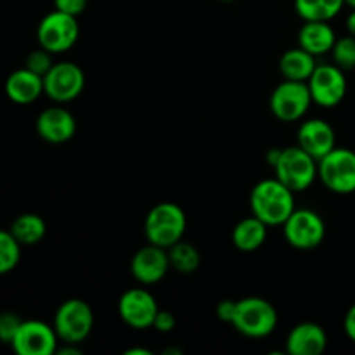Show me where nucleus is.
<instances>
[{"label":"nucleus","instance_id":"nucleus-5","mask_svg":"<svg viewBox=\"0 0 355 355\" xmlns=\"http://www.w3.org/2000/svg\"><path fill=\"white\" fill-rule=\"evenodd\" d=\"M54 329L62 343L85 342L94 328V312L82 298H69L62 302L54 314Z\"/></svg>","mask_w":355,"mask_h":355},{"label":"nucleus","instance_id":"nucleus-25","mask_svg":"<svg viewBox=\"0 0 355 355\" xmlns=\"http://www.w3.org/2000/svg\"><path fill=\"white\" fill-rule=\"evenodd\" d=\"M21 260V245L10 231L0 229V276L12 272Z\"/></svg>","mask_w":355,"mask_h":355},{"label":"nucleus","instance_id":"nucleus-14","mask_svg":"<svg viewBox=\"0 0 355 355\" xmlns=\"http://www.w3.org/2000/svg\"><path fill=\"white\" fill-rule=\"evenodd\" d=\"M170 259L168 250L149 243L144 248L137 250L130 262V272L137 283L156 284L168 274Z\"/></svg>","mask_w":355,"mask_h":355},{"label":"nucleus","instance_id":"nucleus-2","mask_svg":"<svg viewBox=\"0 0 355 355\" xmlns=\"http://www.w3.org/2000/svg\"><path fill=\"white\" fill-rule=\"evenodd\" d=\"M187 218L182 208L175 203H158L149 210L144 220V234L148 243L168 250L184 238Z\"/></svg>","mask_w":355,"mask_h":355},{"label":"nucleus","instance_id":"nucleus-34","mask_svg":"<svg viewBox=\"0 0 355 355\" xmlns=\"http://www.w3.org/2000/svg\"><path fill=\"white\" fill-rule=\"evenodd\" d=\"M345 24H347V31H349V35H354L355 37V9L350 10V14L347 16Z\"/></svg>","mask_w":355,"mask_h":355},{"label":"nucleus","instance_id":"nucleus-16","mask_svg":"<svg viewBox=\"0 0 355 355\" xmlns=\"http://www.w3.org/2000/svg\"><path fill=\"white\" fill-rule=\"evenodd\" d=\"M37 134L49 144L68 142L76 132V120L66 107H45L37 116Z\"/></svg>","mask_w":355,"mask_h":355},{"label":"nucleus","instance_id":"nucleus-20","mask_svg":"<svg viewBox=\"0 0 355 355\" xmlns=\"http://www.w3.org/2000/svg\"><path fill=\"white\" fill-rule=\"evenodd\" d=\"M267 239V225L255 215L239 220L232 229V245L239 252L252 253L262 248Z\"/></svg>","mask_w":355,"mask_h":355},{"label":"nucleus","instance_id":"nucleus-21","mask_svg":"<svg viewBox=\"0 0 355 355\" xmlns=\"http://www.w3.org/2000/svg\"><path fill=\"white\" fill-rule=\"evenodd\" d=\"M315 68H318V64H315V55L304 51L302 47L290 49L279 59V71L284 76V80L309 82V78H311Z\"/></svg>","mask_w":355,"mask_h":355},{"label":"nucleus","instance_id":"nucleus-9","mask_svg":"<svg viewBox=\"0 0 355 355\" xmlns=\"http://www.w3.org/2000/svg\"><path fill=\"white\" fill-rule=\"evenodd\" d=\"M283 234L288 245L302 252H309L318 248L324 241L326 224L318 211L309 208L304 210L295 208L293 214L283 224Z\"/></svg>","mask_w":355,"mask_h":355},{"label":"nucleus","instance_id":"nucleus-1","mask_svg":"<svg viewBox=\"0 0 355 355\" xmlns=\"http://www.w3.org/2000/svg\"><path fill=\"white\" fill-rule=\"evenodd\" d=\"M252 215L263 222L267 227L283 225L295 211V193L279 179L260 180L250 194Z\"/></svg>","mask_w":355,"mask_h":355},{"label":"nucleus","instance_id":"nucleus-10","mask_svg":"<svg viewBox=\"0 0 355 355\" xmlns=\"http://www.w3.org/2000/svg\"><path fill=\"white\" fill-rule=\"evenodd\" d=\"M85 89V73L76 62H54L44 76V94L54 103L75 101Z\"/></svg>","mask_w":355,"mask_h":355},{"label":"nucleus","instance_id":"nucleus-24","mask_svg":"<svg viewBox=\"0 0 355 355\" xmlns=\"http://www.w3.org/2000/svg\"><path fill=\"white\" fill-rule=\"evenodd\" d=\"M168 259H170V267L175 269L177 272L184 274H194L198 270L201 263L200 252L194 248L191 243H186L180 239L179 243H175L173 246L168 248Z\"/></svg>","mask_w":355,"mask_h":355},{"label":"nucleus","instance_id":"nucleus-22","mask_svg":"<svg viewBox=\"0 0 355 355\" xmlns=\"http://www.w3.org/2000/svg\"><path fill=\"white\" fill-rule=\"evenodd\" d=\"M9 231L21 246H33L45 238L47 225L40 215L23 214L14 218Z\"/></svg>","mask_w":355,"mask_h":355},{"label":"nucleus","instance_id":"nucleus-32","mask_svg":"<svg viewBox=\"0 0 355 355\" xmlns=\"http://www.w3.org/2000/svg\"><path fill=\"white\" fill-rule=\"evenodd\" d=\"M343 329H345V335L349 336V340L355 343V304L347 311L345 319H343Z\"/></svg>","mask_w":355,"mask_h":355},{"label":"nucleus","instance_id":"nucleus-28","mask_svg":"<svg viewBox=\"0 0 355 355\" xmlns=\"http://www.w3.org/2000/svg\"><path fill=\"white\" fill-rule=\"evenodd\" d=\"M19 315L14 312H0V342L10 343L21 326Z\"/></svg>","mask_w":355,"mask_h":355},{"label":"nucleus","instance_id":"nucleus-13","mask_svg":"<svg viewBox=\"0 0 355 355\" xmlns=\"http://www.w3.org/2000/svg\"><path fill=\"white\" fill-rule=\"evenodd\" d=\"M159 307L156 298L144 288L127 290L118 300V314L127 326L134 329L153 328Z\"/></svg>","mask_w":355,"mask_h":355},{"label":"nucleus","instance_id":"nucleus-11","mask_svg":"<svg viewBox=\"0 0 355 355\" xmlns=\"http://www.w3.org/2000/svg\"><path fill=\"white\" fill-rule=\"evenodd\" d=\"M307 85L311 89L312 101L326 110L338 106L345 99V71L336 64H318Z\"/></svg>","mask_w":355,"mask_h":355},{"label":"nucleus","instance_id":"nucleus-12","mask_svg":"<svg viewBox=\"0 0 355 355\" xmlns=\"http://www.w3.org/2000/svg\"><path fill=\"white\" fill-rule=\"evenodd\" d=\"M58 342L54 326L30 319L21 322L10 347L17 355H52L58 352Z\"/></svg>","mask_w":355,"mask_h":355},{"label":"nucleus","instance_id":"nucleus-36","mask_svg":"<svg viewBox=\"0 0 355 355\" xmlns=\"http://www.w3.org/2000/svg\"><path fill=\"white\" fill-rule=\"evenodd\" d=\"M345 3H347V6L352 7V9H355V0H345Z\"/></svg>","mask_w":355,"mask_h":355},{"label":"nucleus","instance_id":"nucleus-26","mask_svg":"<svg viewBox=\"0 0 355 355\" xmlns=\"http://www.w3.org/2000/svg\"><path fill=\"white\" fill-rule=\"evenodd\" d=\"M333 62L343 71H350L355 69V37L354 35H347V37L336 38L335 45H333L331 52Z\"/></svg>","mask_w":355,"mask_h":355},{"label":"nucleus","instance_id":"nucleus-6","mask_svg":"<svg viewBox=\"0 0 355 355\" xmlns=\"http://www.w3.org/2000/svg\"><path fill=\"white\" fill-rule=\"evenodd\" d=\"M80 37V24L75 16L54 9L38 23L37 40L40 47L52 54H62L76 44Z\"/></svg>","mask_w":355,"mask_h":355},{"label":"nucleus","instance_id":"nucleus-27","mask_svg":"<svg viewBox=\"0 0 355 355\" xmlns=\"http://www.w3.org/2000/svg\"><path fill=\"white\" fill-rule=\"evenodd\" d=\"M52 52L45 51L44 47L37 49V51H31L30 54L24 59V68H28L30 71L37 73V75L45 76L49 73V69L54 66V61H52Z\"/></svg>","mask_w":355,"mask_h":355},{"label":"nucleus","instance_id":"nucleus-35","mask_svg":"<svg viewBox=\"0 0 355 355\" xmlns=\"http://www.w3.org/2000/svg\"><path fill=\"white\" fill-rule=\"evenodd\" d=\"M125 355H151V352L146 349H130L125 352Z\"/></svg>","mask_w":355,"mask_h":355},{"label":"nucleus","instance_id":"nucleus-15","mask_svg":"<svg viewBox=\"0 0 355 355\" xmlns=\"http://www.w3.org/2000/svg\"><path fill=\"white\" fill-rule=\"evenodd\" d=\"M297 144L319 162L336 148L335 128L321 118H311L298 128Z\"/></svg>","mask_w":355,"mask_h":355},{"label":"nucleus","instance_id":"nucleus-17","mask_svg":"<svg viewBox=\"0 0 355 355\" xmlns=\"http://www.w3.org/2000/svg\"><path fill=\"white\" fill-rule=\"evenodd\" d=\"M328 347L324 328L315 322H300L286 336V354L321 355Z\"/></svg>","mask_w":355,"mask_h":355},{"label":"nucleus","instance_id":"nucleus-8","mask_svg":"<svg viewBox=\"0 0 355 355\" xmlns=\"http://www.w3.org/2000/svg\"><path fill=\"white\" fill-rule=\"evenodd\" d=\"M314 103L311 96L307 82H295V80H284L272 90L269 99L270 113L277 120L290 123L304 118L311 104Z\"/></svg>","mask_w":355,"mask_h":355},{"label":"nucleus","instance_id":"nucleus-18","mask_svg":"<svg viewBox=\"0 0 355 355\" xmlns=\"http://www.w3.org/2000/svg\"><path fill=\"white\" fill-rule=\"evenodd\" d=\"M44 94V76L30 71L28 68L16 69L6 78V96L12 103L31 104Z\"/></svg>","mask_w":355,"mask_h":355},{"label":"nucleus","instance_id":"nucleus-30","mask_svg":"<svg viewBox=\"0 0 355 355\" xmlns=\"http://www.w3.org/2000/svg\"><path fill=\"white\" fill-rule=\"evenodd\" d=\"M54 7L61 12L78 17L85 10L87 0H54Z\"/></svg>","mask_w":355,"mask_h":355},{"label":"nucleus","instance_id":"nucleus-19","mask_svg":"<svg viewBox=\"0 0 355 355\" xmlns=\"http://www.w3.org/2000/svg\"><path fill=\"white\" fill-rule=\"evenodd\" d=\"M335 42V30L328 21H305L298 31V47L311 52L315 58L329 54Z\"/></svg>","mask_w":355,"mask_h":355},{"label":"nucleus","instance_id":"nucleus-31","mask_svg":"<svg viewBox=\"0 0 355 355\" xmlns=\"http://www.w3.org/2000/svg\"><path fill=\"white\" fill-rule=\"evenodd\" d=\"M236 304H238V302L234 300H222L220 304L217 305V309H215L217 318L220 319L222 322L232 324V319H234V312H236Z\"/></svg>","mask_w":355,"mask_h":355},{"label":"nucleus","instance_id":"nucleus-4","mask_svg":"<svg viewBox=\"0 0 355 355\" xmlns=\"http://www.w3.org/2000/svg\"><path fill=\"white\" fill-rule=\"evenodd\" d=\"M276 177L290 187L293 193L307 191L318 179V159L312 158L300 146H290L281 149V156L277 159Z\"/></svg>","mask_w":355,"mask_h":355},{"label":"nucleus","instance_id":"nucleus-33","mask_svg":"<svg viewBox=\"0 0 355 355\" xmlns=\"http://www.w3.org/2000/svg\"><path fill=\"white\" fill-rule=\"evenodd\" d=\"M279 156H281V149H276V148H272L269 153H267V162H269V165L272 166V168L276 166Z\"/></svg>","mask_w":355,"mask_h":355},{"label":"nucleus","instance_id":"nucleus-29","mask_svg":"<svg viewBox=\"0 0 355 355\" xmlns=\"http://www.w3.org/2000/svg\"><path fill=\"white\" fill-rule=\"evenodd\" d=\"M175 326H177L175 315H173L170 311H162V309H159L158 314H156L155 318V322H153V328H155L158 333H170L175 329Z\"/></svg>","mask_w":355,"mask_h":355},{"label":"nucleus","instance_id":"nucleus-7","mask_svg":"<svg viewBox=\"0 0 355 355\" xmlns=\"http://www.w3.org/2000/svg\"><path fill=\"white\" fill-rule=\"evenodd\" d=\"M318 177L331 193H355V151L335 148L318 162Z\"/></svg>","mask_w":355,"mask_h":355},{"label":"nucleus","instance_id":"nucleus-37","mask_svg":"<svg viewBox=\"0 0 355 355\" xmlns=\"http://www.w3.org/2000/svg\"><path fill=\"white\" fill-rule=\"evenodd\" d=\"M222 2H234V0H222Z\"/></svg>","mask_w":355,"mask_h":355},{"label":"nucleus","instance_id":"nucleus-3","mask_svg":"<svg viewBox=\"0 0 355 355\" xmlns=\"http://www.w3.org/2000/svg\"><path fill=\"white\" fill-rule=\"evenodd\" d=\"M232 326L248 338H266L277 326V311L269 300L260 297H246L236 304Z\"/></svg>","mask_w":355,"mask_h":355},{"label":"nucleus","instance_id":"nucleus-23","mask_svg":"<svg viewBox=\"0 0 355 355\" xmlns=\"http://www.w3.org/2000/svg\"><path fill=\"white\" fill-rule=\"evenodd\" d=\"M343 6L345 0H295L297 14L304 21H331Z\"/></svg>","mask_w":355,"mask_h":355}]
</instances>
